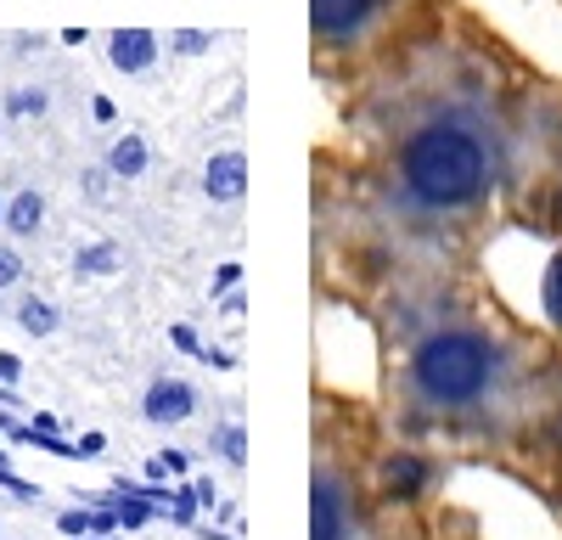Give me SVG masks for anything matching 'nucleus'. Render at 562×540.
I'll list each match as a JSON object with an SVG mask.
<instances>
[{
    "label": "nucleus",
    "instance_id": "39448f33",
    "mask_svg": "<svg viewBox=\"0 0 562 540\" xmlns=\"http://www.w3.org/2000/svg\"><path fill=\"white\" fill-rule=\"evenodd\" d=\"M524 445H540V457L562 473V367H557V378L546 389V405H540V417H535V428H529Z\"/></svg>",
    "mask_w": 562,
    "mask_h": 540
},
{
    "label": "nucleus",
    "instance_id": "20e7f679",
    "mask_svg": "<svg viewBox=\"0 0 562 540\" xmlns=\"http://www.w3.org/2000/svg\"><path fill=\"white\" fill-rule=\"evenodd\" d=\"M512 232L562 254V74L546 79V97L535 113L524 187H518V203H512Z\"/></svg>",
    "mask_w": 562,
    "mask_h": 540
},
{
    "label": "nucleus",
    "instance_id": "f03ea898",
    "mask_svg": "<svg viewBox=\"0 0 562 540\" xmlns=\"http://www.w3.org/2000/svg\"><path fill=\"white\" fill-rule=\"evenodd\" d=\"M383 412L405 445L518 450L562 367L551 322H529L490 270L422 288L371 315Z\"/></svg>",
    "mask_w": 562,
    "mask_h": 540
},
{
    "label": "nucleus",
    "instance_id": "f257e3e1",
    "mask_svg": "<svg viewBox=\"0 0 562 540\" xmlns=\"http://www.w3.org/2000/svg\"><path fill=\"white\" fill-rule=\"evenodd\" d=\"M546 68L479 0H439L333 102L310 153V282L321 304L378 310L490 270L512 232Z\"/></svg>",
    "mask_w": 562,
    "mask_h": 540
},
{
    "label": "nucleus",
    "instance_id": "7ed1b4c3",
    "mask_svg": "<svg viewBox=\"0 0 562 540\" xmlns=\"http://www.w3.org/2000/svg\"><path fill=\"white\" fill-rule=\"evenodd\" d=\"M439 0H304V45L321 97H338L428 18Z\"/></svg>",
    "mask_w": 562,
    "mask_h": 540
},
{
    "label": "nucleus",
    "instance_id": "423d86ee",
    "mask_svg": "<svg viewBox=\"0 0 562 540\" xmlns=\"http://www.w3.org/2000/svg\"><path fill=\"white\" fill-rule=\"evenodd\" d=\"M557 7H562V0H557Z\"/></svg>",
    "mask_w": 562,
    "mask_h": 540
}]
</instances>
